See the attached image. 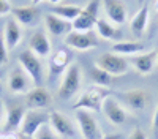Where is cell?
Returning a JSON list of instances; mask_svg holds the SVG:
<instances>
[{
    "instance_id": "10",
    "label": "cell",
    "mask_w": 158,
    "mask_h": 139,
    "mask_svg": "<svg viewBox=\"0 0 158 139\" xmlns=\"http://www.w3.org/2000/svg\"><path fill=\"white\" fill-rule=\"evenodd\" d=\"M103 114L106 116V119L112 123V125H123L128 119V112L127 109L122 106V103L118 101L114 95H109L106 100L103 101V106H101Z\"/></svg>"
},
{
    "instance_id": "16",
    "label": "cell",
    "mask_w": 158,
    "mask_h": 139,
    "mask_svg": "<svg viewBox=\"0 0 158 139\" xmlns=\"http://www.w3.org/2000/svg\"><path fill=\"white\" fill-rule=\"evenodd\" d=\"M120 96L131 111L146 109V106L149 104V100H150V95L144 88H131V90L125 93H120Z\"/></svg>"
},
{
    "instance_id": "31",
    "label": "cell",
    "mask_w": 158,
    "mask_h": 139,
    "mask_svg": "<svg viewBox=\"0 0 158 139\" xmlns=\"http://www.w3.org/2000/svg\"><path fill=\"white\" fill-rule=\"evenodd\" d=\"M128 139H147V136H146V133L139 128V126H136V128L131 131V134L128 136Z\"/></svg>"
},
{
    "instance_id": "11",
    "label": "cell",
    "mask_w": 158,
    "mask_h": 139,
    "mask_svg": "<svg viewBox=\"0 0 158 139\" xmlns=\"http://www.w3.org/2000/svg\"><path fill=\"white\" fill-rule=\"evenodd\" d=\"M52 104V95L46 87H33L32 90L25 95V106L27 109H40L46 111Z\"/></svg>"
},
{
    "instance_id": "6",
    "label": "cell",
    "mask_w": 158,
    "mask_h": 139,
    "mask_svg": "<svg viewBox=\"0 0 158 139\" xmlns=\"http://www.w3.org/2000/svg\"><path fill=\"white\" fill-rule=\"evenodd\" d=\"M76 123L77 130L84 139H103L104 134L101 131L100 123L95 117L85 109H76Z\"/></svg>"
},
{
    "instance_id": "17",
    "label": "cell",
    "mask_w": 158,
    "mask_h": 139,
    "mask_svg": "<svg viewBox=\"0 0 158 139\" xmlns=\"http://www.w3.org/2000/svg\"><path fill=\"white\" fill-rule=\"evenodd\" d=\"M44 25H46V30L54 36H65L73 30V24L70 21H65L56 14H52V13L44 16Z\"/></svg>"
},
{
    "instance_id": "25",
    "label": "cell",
    "mask_w": 158,
    "mask_h": 139,
    "mask_svg": "<svg viewBox=\"0 0 158 139\" xmlns=\"http://www.w3.org/2000/svg\"><path fill=\"white\" fill-rule=\"evenodd\" d=\"M81 11H82V6H79V5H52L51 8V13L52 14H56L65 21H70L73 22L79 14H81Z\"/></svg>"
},
{
    "instance_id": "36",
    "label": "cell",
    "mask_w": 158,
    "mask_h": 139,
    "mask_svg": "<svg viewBox=\"0 0 158 139\" xmlns=\"http://www.w3.org/2000/svg\"><path fill=\"white\" fill-rule=\"evenodd\" d=\"M19 139H33V137H30V136H24V134H21V136H19Z\"/></svg>"
},
{
    "instance_id": "27",
    "label": "cell",
    "mask_w": 158,
    "mask_h": 139,
    "mask_svg": "<svg viewBox=\"0 0 158 139\" xmlns=\"http://www.w3.org/2000/svg\"><path fill=\"white\" fill-rule=\"evenodd\" d=\"M33 139H62V137L51 128L49 123H46V125H43L41 128L35 133Z\"/></svg>"
},
{
    "instance_id": "32",
    "label": "cell",
    "mask_w": 158,
    "mask_h": 139,
    "mask_svg": "<svg viewBox=\"0 0 158 139\" xmlns=\"http://www.w3.org/2000/svg\"><path fill=\"white\" fill-rule=\"evenodd\" d=\"M11 13V6L8 3V0H0V16H5Z\"/></svg>"
},
{
    "instance_id": "13",
    "label": "cell",
    "mask_w": 158,
    "mask_h": 139,
    "mask_svg": "<svg viewBox=\"0 0 158 139\" xmlns=\"http://www.w3.org/2000/svg\"><path fill=\"white\" fill-rule=\"evenodd\" d=\"M29 49L40 59H46V57L49 59V55L52 54V46L48 33L44 30L35 32L29 40Z\"/></svg>"
},
{
    "instance_id": "39",
    "label": "cell",
    "mask_w": 158,
    "mask_h": 139,
    "mask_svg": "<svg viewBox=\"0 0 158 139\" xmlns=\"http://www.w3.org/2000/svg\"><path fill=\"white\" fill-rule=\"evenodd\" d=\"M0 139H6V137H5V134H0Z\"/></svg>"
},
{
    "instance_id": "26",
    "label": "cell",
    "mask_w": 158,
    "mask_h": 139,
    "mask_svg": "<svg viewBox=\"0 0 158 139\" xmlns=\"http://www.w3.org/2000/svg\"><path fill=\"white\" fill-rule=\"evenodd\" d=\"M90 78L94 81L95 85H100V87H108L112 81V76L109 73H106L104 70H101L100 67H92L90 70Z\"/></svg>"
},
{
    "instance_id": "40",
    "label": "cell",
    "mask_w": 158,
    "mask_h": 139,
    "mask_svg": "<svg viewBox=\"0 0 158 139\" xmlns=\"http://www.w3.org/2000/svg\"><path fill=\"white\" fill-rule=\"evenodd\" d=\"M138 2H139V3H144V2H146V0H138Z\"/></svg>"
},
{
    "instance_id": "5",
    "label": "cell",
    "mask_w": 158,
    "mask_h": 139,
    "mask_svg": "<svg viewBox=\"0 0 158 139\" xmlns=\"http://www.w3.org/2000/svg\"><path fill=\"white\" fill-rule=\"evenodd\" d=\"M95 65L109 73L111 76H122L127 74L130 70V60H127L123 55H118L115 52H106L101 54L97 60Z\"/></svg>"
},
{
    "instance_id": "28",
    "label": "cell",
    "mask_w": 158,
    "mask_h": 139,
    "mask_svg": "<svg viewBox=\"0 0 158 139\" xmlns=\"http://www.w3.org/2000/svg\"><path fill=\"white\" fill-rule=\"evenodd\" d=\"M8 47L5 44V40H3V33L0 32V68H2L5 63L8 62Z\"/></svg>"
},
{
    "instance_id": "8",
    "label": "cell",
    "mask_w": 158,
    "mask_h": 139,
    "mask_svg": "<svg viewBox=\"0 0 158 139\" xmlns=\"http://www.w3.org/2000/svg\"><path fill=\"white\" fill-rule=\"evenodd\" d=\"M65 44L70 49L79 51H90L95 49L98 46V38L94 32H77V30H71L68 35H65Z\"/></svg>"
},
{
    "instance_id": "2",
    "label": "cell",
    "mask_w": 158,
    "mask_h": 139,
    "mask_svg": "<svg viewBox=\"0 0 158 139\" xmlns=\"http://www.w3.org/2000/svg\"><path fill=\"white\" fill-rule=\"evenodd\" d=\"M82 82V71L79 63H71L65 70L62 82L59 85V98L60 100H71L81 88Z\"/></svg>"
},
{
    "instance_id": "1",
    "label": "cell",
    "mask_w": 158,
    "mask_h": 139,
    "mask_svg": "<svg viewBox=\"0 0 158 139\" xmlns=\"http://www.w3.org/2000/svg\"><path fill=\"white\" fill-rule=\"evenodd\" d=\"M109 95H112L111 90H108L106 87H100V85H90L82 93L77 96L76 103L73 104V109H85V111H101L103 101L106 100Z\"/></svg>"
},
{
    "instance_id": "3",
    "label": "cell",
    "mask_w": 158,
    "mask_h": 139,
    "mask_svg": "<svg viewBox=\"0 0 158 139\" xmlns=\"http://www.w3.org/2000/svg\"><path fill=\"white\" fill-rule=\"evenodd\" d=\"M18 60H19V67H22L24 71L30 76L35 87H41L44 82V70L40 57H36L30 49H25L19 54Z\"/></svg>"
},
{
    "instance_id": "14",
    "label": "cell",
    "mask_w": 158,
    "mask_h": 139,
    "mask_svg": "<svg viewBox=\"0 0 158 139\" xmlns=\"http://www.w3.org/2000/svg\"><path fill=\"white\" fill-rule=\"evenodd\" d=\"M49 125L62 139L63 137H73L74 136V128L71 120L65 116L63 112L59 111H51L49 112Z\"/></svg>"
},
{
    "instance_id": "19",
    "label": "cell",
    "mask_w": 158,
    "mask_h": 139,
    "mask_svg": "<svg viewBox=\"0 0 158 139\" xmlns=\"http://www.w3.org/2000/svg\"><path fill=\"white\" fill-rule=\"evenodd\" d=\"M149 5L142 3V6L136 11V14L131 18L130 21V30L136 38H141L147 30V25H149Z\"/></svg>"
},
{
    "instance_id": "37",
    "label": "cell",
    "mask_w": 158,
    "mask_h": 139,
    "mask_svg": "<svg viewBox=\"0 0 158 139\" xmlns=\"http://www.w3.org/2000/svg\"><path fill=\"white\" fill-rule=\"evenodd\" d=\"M155 10L158 11V0H155Z\"/></svg>"
},
{
    "instance_id": "29",
    "label": "cell",
    "mask_w": 158,
    "mask_h": 139,
    "mask_svg": "<svg viewBox=\"0 0 158 139\" xmlns=\"http://www.w3.org/2000/svg\"><path fill=\"white\" fill-rule=\"evenodd\" d=\"M152 134H153V139H158V100H156L153 117H152Z\"/></svg>"
},
{
    "instance_id": "35",
    "label": "cell",
    "mask_w": 158,
    "mask_h": 139,
    "mask_svg": "<svg viewBox=\"0 0 158 139\" xmlns=\"http://www.w3.org/2000/svg\"><path fill=\"white\" fill-rule=\"evenodd\" d=\"M30 2H32V5L35 6V5H38V3H41V2H43V0H30Z\"/></svg>"
},
{
    "instance_id": "38",
    "label": "cell",
    "mask_w": 158,
    "mask_h": 139,
    "mask_svg": "<svg viewBox=\"0 0 158 139\" xmlns=\"http://www.w3.org/2000/svg\"><path fill=\"white\" fill-rule=\"evenodd\" d=\"M156 67H158V49H156Z\"/></svg>"
},
{
    "instance_id": "20",
    "label": "cell",
    "mask_w": 158,
    "mask_h": 139,
    "mask_svg": "<svg viewBox=\"0 0 158 139\" xmlns=\"http://www.w3.org/2000/svg\"><path fill=\"white\" fill-rule=\"evenodd\" d=\"M2 33H3V40H5L8 51H13L22 40V29L13 18L5 22V27H3Z\"/></svg>"
},
{
    "instance_id": "21",
    "label": "cell",
    "mask_w": 158,
    "mask_h": 139,
    "mask_svg": "<svg viewBox=\"0 0 158 139\" xmlns=\"http://www.w3.org/2000/svg\"><path fill=\"white\" fill-rule=\"evenodd\" d=\"M70 67V52L67 49H59L49 55V71L52 76L63 74Z\"/></svg>"
},
{
    "instance_id": "7",
    "label": "cell",
    "mask_w": 158,
    "mask_h": 139,
    "mask_svg": "<svg viewBox=\"0 0 158 139\" xmlns=\"http://www.w3.org/2000/svg\"><path fill=\"white\" fill-rule=\"evenodd\" d=\"M46 123H49V112L40 111V109H27L25 111V116H24V120H22V125L19 128L21 134L33 137L35 133Z\"/></svg>"
},
{
    "instance_id": "9",
    "label": "cell",
    "mask_w": 158,
    "mask_h": 139,
    "mask_svg": "<svg viewBox=\"0 0 158 139\" xmlns=\"http://www.w3.org/2000/svg\"><path fill=\"white\" fill-rule=\"evenodd\" d=\"M33 87H35L33 81L30 79V76L24 71L22 67H16L15 70H11V73L8 76V88H10L11 93L27 95Z\"/></svg>"
},
{
    "instance_id": "24",
    "label": "cell",
    "mask_w": 158,
    "mask_h": 139,
    "mask_svg": "<svg viewBox=\"0 0 158 139\" xmlns=\"http://www.w3.org/2000/svg\"><path fill=\"white\" fill-rule=\"evenodd\" d=\"M95 29L103 40H109V41H115V43H117V40H122V30L106 19L100 18L97 25H95Z\"/></svg>"
},
{
    "instance_id": "18",
    "label": "cell",
    "mask_w": 158,
    "mask_h": 139,
    "mask_svg": "<svg viewBox=\"0 0 158 139\" xmlns=\"http://www.w3.org/2000/svg\"><path fill=\"white\" fill-rule=\"evenodd\" d=\"M11 14L13 19H15L21 27H30L33 25L40 16V10L33 5L30 6H16V8H11Z\"/></svg>"
},
{
    "instance_id": "22",
    "label": "cell",
    "mask_w": 158,
    "mask_h": 139,
    "mask_svg": "<svg viewBox=\"0 0 158 139\" xmlns=\"http://www.w3.org/2000/svg\"><path fill=\"white\" fill-rule=\"evenodd\" d=\"M25 111L22 106L19 104H13L8 108L6 111V119H5V125H3V130H6L8 133H15L16 130L21 128L24 116H25Z\"/></svg>"
},
{
    "instance_id": "34",
    "label": "cell",
    "mask_w": 158,
    "mask_h": 139,
    "mask_svg": "<svg viewBox=\"0 0 158 139\" xmlns=\"http://www.w3.org/2000/svg\"><path fill=\"white\" fill-rule=\"evenodd\" d=\"M48 2H49L51 5H59V3L62 2V0H48Z\"/></svg>"
},
{
    "instance_id": "12",
    "label": "cell",
    "mask_w": 158,
    "mask_h": 139,
    "mask_svg": "<svg viewBox=\"0 0 158 139\" xmlns=\"http://www.w3.org/2000/svg\"><path fill=\"white\" fill-rule=\"evenodd\" d=\"M101 3H103L104 14L108 16L109 22H112L114 25H123L127 22L128 11L120 0H103Z\"/></svg>"
},
{
    "instance_id": "15",
    "label": "cell",
    "mask_w": 158,
    "mask_h": 139,
    "mask_svg": "<svg viewBox=\"0 0 158 139\" xmlns=\"http://www.w3.org/2000/svg\"><path fill=\"white\" fill-rule=\"evenodd\" d=\"M130 65H133V68L139 74H150L153 68L156 67V49L133 55L130 60Z\"/></svg>"
},
{
    "instance_id": "4",
    "label": "cell",
    "mask_w": 158,
    "mask_h": 139,
    "mask_svg": "<svg viewBox=\"0 0 158 139\" xmlns=\"http://www.w3.org/2000/svg\"><path fill=\"white\" fill-rule=\"evenodd\" d=\"M101 0H90V2L82 6V11L71 24H73V30L77 32H92L95 29V25L98 22V11H100Z\"/></svg>"
},
{
    "instance_id": "30",
    "label": "cell",
    "mask_w": 158,
    "mask_h": 139,
    "mask_svg": "<svg viewBox=\"0 0 158 139\" xmlns=\"http://www.w3.org/2000/svg\"><path fill=\"white\" fill-rule=\"evenodd\" d=\"M6 111H8V106L6 103L0 98V130H3V125H5V119H6Z\"/></svg>"
},
{
    "instance_id": "23",
    "label": "cell",
    "mask_w": 158,
    "mask_h": 139,
    "mask_svg": "<svg viewBox=\"0 0 158 139\" xmlns=\"http://www.w3.org/2000/svg\"><path fill=\"white\" fill-rule=\"evenodd\" d=\"M146 51V46L141 41H117L112 44V52L118 54V55H128V57H133L138 55L141 52Z\"/></svg>"
},
{
    "instance_id": "33",
    "label": "cell",
    "mask_w": 158,
    "mask_h": 139,
    "mask_svg": "<svg viewBox=\"0 0 158 139\" xmlns=\"http://www.w3.org/2000/svg\"><path fill=\"white\" fill-rule=\"evenodd\" d=\"M103 139H122L120 134H108V136H104Z\"/></svg>"
}]
</instances>
